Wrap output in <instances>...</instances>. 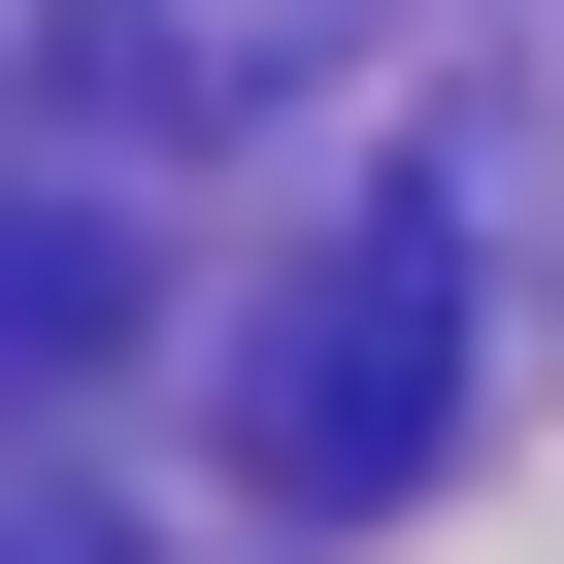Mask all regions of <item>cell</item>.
Returning <instances> with one entry per match:
<instances>
[{"mask_svg": "<svg viewBox=\"0 0 564 564\" xmlns=\"http://www.w3.org/2000/svg\"><path fill=\"white\" fill-rule=\"evenodd\" d=\"M432 432H465V232H432V199H366L300 300H265V366H232V465L300 498V531H366V498H432Z\"/></svg>", "mask_w": 564, "mask_h": 564, "instance_id": "1", "label": "cell"}, {"mask_svg": "<svg viewBox=\"0 0 564 564\" xmlns=\"http://www.w3.org/2000/svg\"><path fill=\"white\" fill-rule=\"evenodd\" d=\"M100 333H133V300H100V232H34V265H0V366H34V399H67Z\"/></svg>", "mask_w": 564, "mask_h": 564, "instance_id": "2", "label": "cell"}]
</instances>
